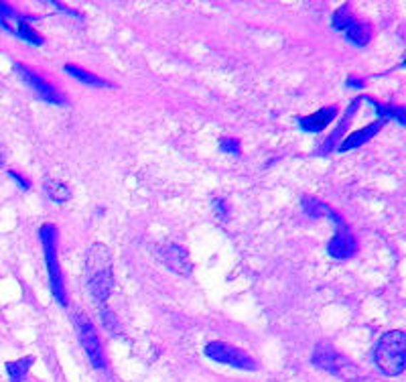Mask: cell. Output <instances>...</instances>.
I'll list each match as a JSON object with an SVG mask.
<instances>
[{
	"label": "cell",
	"instance_id": "obj_1",
	"mask_svg": "<svg viewBox=\"0 0 406 382\" xmlns=\"http://www.w3.org/2000/svg\"><path fill=\"white\" fill-rule=\"evenodd\" d=\"M86 275H88V287L92 297L100 305H104L114 287V275H112V254L102 242H93L90 246Z\"/></svg>",
	"mask_w": 406,
	"mask_h": 382
},
{
	"label": "cell",
	"instance_id": "obj_2",
	"mask_svg": "<svg viewBox=\"0 0 406 382\" xmlns=\"http://www.w3.org/2000/svg\"><path fill=\"white\" fill-rule=\"evenodd\" d=\"M374 362L386 376H400L406 368L405 331H386L374 350Z\"/></svg>",
	"mask_w": 406,
	"mask_h": 382
},
{
	"label": "cell",
	"instance_id": "obj_3",
	"mask_svg": "<svg viewBox=\"0 0 406 382\" xmlns=\"http://www.w3.org/2000/svg\"><path fill=\"white\" fill-rule=\"evenodd\" d=\"M41 242H43V248H45V263L49 268V281H51V291L55 295V299L59 303L67 307V295H66V285H64V277H61V268L57 263V228L53 224H43L41 226Z\"/></svg>",
	"mask_w": 406,
	"mask_h": 382
},
{
	"label": "cell",
	"instance_id": "obj_4",
	"mask_svg": "<svg viewBox=\"0 0 406 382\" xmlns=\"http://www.w3.org/2000/svg\"><path fill=\"white\" fill-rule=\"evenodd\" d=\"M313 364L317 368L325 370L329 374H335L340 378L345 381H355L357 378V368L347 360L345 356H341L340 352L329 346V343H319L313 352Z\"/></svg>",
	"mask_w": 406,
	"mask_h": 382
},
{
	"label": "cell",
	"instance_id": "obj_5",
	"mask_svg": "<svg viewBox=\"0 0 406 382\" xmlns=\"http://www.w3.org/2000/svg\"><path fill=\"white\" fill-rule=\"evenodd\" d=\"M76 330H78L79 343H81V348L86 350V354L90 358L93 368L104 370L106 356L102 342H100V336H98L93 323L90 321V317L86 316L83 311H78V313H76Z\"/></svg>",
	"mask_w": 406,
	"mask_h": 382
},
{
	"label": "cell",
	"instance_id": "obj_6",
	"mask_svg": "<svg viewBox=\"0 0 406 382\" xmlns=\"http://www.w3.org/2000/svg\"><path fill=\"white\" fill-rule=\"evenodd\" d=\"M205 354L215 360V362H222V364H228V366H234V368L240 370H254L256 368V362L252 360V356H248L244 350L240 348H234L230 343L223 342H210L205 346Z\"/></svg>",
	"mask_w": 406,
	"mask_h": 382
},
{
	"label": "cell",
	"instance_id": "obj_7",
	"mask_svg": "<svg viewBox=\"0 0 406 382\" xmlns=\"http://www.w3.org/2000/svg\"><path fill=\"white\" fill-rule=\"evenodd\" d=\"M0 25L11 31L19 39L26 41L31 45H43V37L35 33V29L29 25V16L14 13L13 9L4 2H0Z\"/></svg>",
	"mask_w": 406,
	"mask_h": 382
},
{
	"label": "cell",
	"instance_id": "obj_8",
	"mask_svg": "<svg viewBox=\"0 0 406 382\" xmlns=\"http://www.w3.org/2000/svg\"><path fill=\"white\" fill-rule=\"evenodd\" d=\"M14 69H16V74L23 78V81H25V84H29V86L33 88V92L37 94L41 100H45V102H49V104H57V106H66L67 104L66 98L57 92L51 84H47L45 79L41 78V76H37L35 71H31L29 67H25L23 64H16V66H14Z\"/></svg>",
	"mask_w": 406,
	"mask_h": 382
},
{
	"label": "cell",
	"instance_id": "obj_9",
	"mask_svg": "<svg viewBox=\"0 0 406 382\" xmlns=\"http://www.w3.org/2000/svg\"><path fill=\"white\" fill-rule=\"evenodd\" d=\"M328 252L338 261H347V258H354L357 254V240H355V236L350 232V228L345 226V222L341 218L338 220L335 236L329 240Z\"/></svg>",
	"mask_w": 406,
	"mask_h": 382
},
{
	"label": "cell",
	"instance_id": "obj_10",
	"mask_svg": "<svg viewBox=\"0 0 406 382\" xmlns=\"http://www.w3.org/2000/svg\"><path fill=\"white\" fill-rule=\"evenodd\" d=\"M161 258L163 263L169 266L171 271H175L177 275L181 277H189L191 275V261H189V252L185 251L183 246L179 244H167L163 251H161Z\"/></svg>",
	"mask_w": 406,
	"mask_h": 382
},
{
	"label": "cell",
	"instance_id": "obj_11",
	"mask_svg": "<svg viewBox=\"0 0 406 382\" xmlns=\"http://www.w3.org/2000/svg\"><path fill=\"white\" fill-rule=\"evenodd\" d=\"M335 116H338V108H335V106H328V108H321V110L315 112V114L297 119V122H299V126H301L303 131L321 132L323 129H328Z\"/></svg>",
	"mask_w": 406,
	"mask_h": 382
},
{
	"label": "cell",
	"instance_id": "obj_12",
	"mask_svg": "<svg viewBox=\"0 0 406 382\" xmlns=\"http://www.w3.org/2000/svg\"><path fill=\"white\" fill-rule=\"evenodd\" d=\"M384 124H386V120L378 119V120H374L372 124H367L366 129L352 132L350 136H345V139H343V145L340 146V151L341 153H345V151H352V149H357V146L366 145L367 141H372V139H374V136H376V134L384 129Z\"/></svg>",
	"mask_w": 406,
	"mask_h": 382
},
{
	"label": "cell",
	"instance_id": "obj_13",
	"mask_svg": "<svg viewBox=\"0 0 406 382\" xmlns=\"http://www.w3.org/2000/svg\"><path fill=\"white\" fill-rule=\"evenodd\" d=\"M360 102H362V98H355L354 102H352V106H350V108H347V112H345V116H343L340 124H338V129L333 131V134H331L328 141L323 143V146L319 149V155H328L329 151L333 149V145H335V143L341 139V134L347 131V124L354 120V114H355V110H357V106H360Z\"/></svg>",
	"mask_w": 406,
	"mask_h": 382
},
{
	"label": "cell",
	"instance_id": "obj_14",
	"mask_svg": "<svg viewBox=\"0 0 406 382\" xmlns=\"http://www.w3.org/2000/svg\"><path fill=\"white\" fill-rule=\"evenodd\" d=\"M343 33H345V37L352 41L354 45H357V47H364V45H367L370 39H372V26L364 23V21H355V19L347 25V29H345Z\"/></svg>",
	"mask_w": 406,
	"mask_h": 382
},
{
	"label": "cell",
	"instance_id": "obj_15",
	"mask_svg": "<svg viewBox=\"0 0 406 382\" xmlns=\"http://www.w3.org/2000/svg\"><path fill=\"white\" fill-rule=\"evenodd\" d=\"M303 211H305L307 216H311V218H329V220H338V218H340L329 206H325L323 201L313 198L303 199Z\"/></svg>",
	"mask_w": 406,
	"mask_h": 382
},
{
	"label": "cell",
	"instance_id": "obj_16",
	"mask_svg": "<svg viewBox=\"0 0 406 382\" xmlns=\"http://www.w3.org/2000/svg\"><path fill=\"white\" fill-rule=\"evenodd\" d=\"M35 358L26 356L21 360H13V362H6V372H9V378L11 382H23L29 374V370L33 366Z\"/></svg>",
	"mask_w": 406,
	"mask_h": 382
},
{
	"label": "cell",
	"instance_id": "obj_17",
	"mask_svg": "<svg viewBox=\"0 0 406 382\" xmlns=\"http://www.w3.org/2000/svg\"><path fill=\"white\" fill-rule=\"evenodd\" d=\"M45 193L49 196V199L57 201V203H64V201L71 198V189H69L64 181L51 179V177L45 179Z\"/></svg>",
	"mask_w": 406,
	"mask_h": 382
},
{
	"label": "cell",
	"instance_id": "obj_18",
	"mask_svg": "<svg viewBox=\"0 0 406 382\" xmlns=\"http://www.w3.org/2000/svg\"><path fill=\"white\" fill-rule=\"evenodd\" d=\"M66 71L69 74V76H73L76 79H79V81L88 84V86H96V88H104V86H108V81H106V79H100L98 76H93V74H90V71L81 69V67L66 66Z\"/></svg>",
	"mask_w": 406,
	"mask_h": 382
},
{
	"label": "cell",
	"instance_id": "obj_19",
	"mask_svg": "<svg viewBox=\"0 0 406 382\" xmlns=\"http://www.w3.org/2000/svg\"><path fill=\"white\" fill-rule=\"evenodd\" d=\"M352 21H354V16H352V13H350V6H345V4H343L341 9H338V11L333 13L331 25H333L335 31H345Z\"/></svg>",
	"mask_w": 406,
	"mask_h": 382
},
{
	"label": "cell",
	"instance_id": "obj_20",
	"mask_svg": "<svg viewBox=\"0 0 406 382\" xmlns=\"http://www.w3.org/2000/svg\"><path fill=\"white\" fill-rule=\"evenodd\" d=\"M220 149L225 151V153H230V155H234V157L240 155V143L236 139H220Z\"/></svg>",
	"mask_w": 406,
	"mask_h": 382
},
{
	"label": "cell",
	"instance_id": "obj_21",
	"mask_svg": "<svg viewBox=\"0 0 406 382\" xmlns=\"http://www.w3.org/2000/svg\"><path fill=\"white\" fill-rule=\"evenodd\" d=\"M102 319H104V326H108V330L116 331V323H118V319L112 316L108 309H106V311H102Z\"/></svg>",
	"mask_w": 406,
	"mask_h": 382
},
{
	"label": "cell",
	"instance_id": "obj_22",
	"mask_svg": "<svg viewBox=\"0 0 406 382\" xmlns=\"http://www.w3.org/2000/svg\"><path fill=\"white\" fill-rule=\"evenodd\" d=\"M9 175H11V177H13L14 181H16V184L21 185V187H23V189H31V184H29V181H26L25 177H21V175H19V173L9 171Z\"/></svg>",
	"mask_w": 406,
	"mask_h": 382
},
{
	"label": "cell",
	"instance_id": "obj_23",
	"mask_svg": "<svg viewBox=\"0 0 406 382\" xmlns=\"http://www.w3.org/2000/svg\"><path fill=\"white\" fill-rule=\"evenodd\" d=\"M347 88H364V81H360L357 78L347 79Z\"/></svg>",
	"mask_w": 406,
	"mask_h": 382
},
{
	"label": "cell",
	"instance_id": "obj_24",
	"mask_svg": "<svg viewBox=\"0 0 406 382\" xmlns=\"http://www.w3.org/2000/svg\"><path fill=\"white\" fill-rule=\"evenodd\" d=\"M2 163H4V155H2V151H0V167H2Z\"/></svg>",
	"mask_w": 406,
	"mask_h": 382
}]
</instances>
